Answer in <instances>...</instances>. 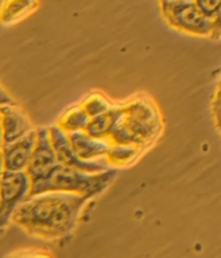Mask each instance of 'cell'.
<instances>
[{
	"label": "cell",
	"mask_w": 221,
	"mask_h": 258,
	"mask_svg": "<svg viewBox=\"0 0 221 258\" xmlns=\"http://www.w3.org/2000/svg\"><path fill=\"white\" fill-rule=\"evenodd\" d=\"M172 2H174V0H159L160 6H161V9H162V8H164L165 6L169 5L170 3H172Z\"/></svg>",
	"instance_id": "cell-17"
},
{
	"label": "cell",
	"mask_w": 221,
	"mask_h": 258,
	"mask_svg": "<svg viewBox=\"0 0 221 258\" xmlns=\"http://www.w3.org/2000/svg\"><path fill=\"white\" fill-rule=\"evenodd\" d=\"M116 176L117 171L114 170L89 173L59 164L48 180L32 187L29 198L49 191H65L78 194L87 197L88 199H92L103 194Z\"/></svg>",
	"instance_id": "cell-2"
},
{
	"label": "cell",
	"mask_w": 221,
	"mask_h": 258,
	"mask_svg": "<svg viewBox=\"0 0 221 258\" xmlns=\"http://www.w3.org/2000/svg\"><path fill=\"white\" fill-rule=\"evenodd\" d=\"M49 130L53 147H54L57 160L60 164L89 173H100L108 170L107 163L105 161L83 160L76 154L67 133L62 127L54 125L50 127Z\"/></svg>",
	"instance_id": "cell-6"
},
{
	"label": "cell",
	"mask_w": 221,
	"mask_h": 258,
	"mask_svg": "<svg viewBox=\"0 0 221 258\" xmlns=\"http://www.w3.org/2000/svg\"><path fill=\"white\" fill-rule=\"evenodd\" d=\"M3 117V144L12 143L32 131L27 117L11 105L2 106Z\"/></svg>",
	"instance_id": "cell-8"
},
{
	"label": "cell",
	"mask_w": 221,
	"mask_h": 258,
	"mask_svg": "<svg viewBox=\"0 0 221 258\" xmlns=\"http://www.w3.org/2000/svg\"><path fill=\"white\" fill-rule=\"evenodd\" d=\"M49 128L37 130V142L26 172L32 180V187L48 180L59 166Z\"/></svg>",
	"instance_id": "cell-5"
},
{
	"label": "cell",
	"mask_w": 221,
	"mask_h": 258,
	"mask_svg": "<svg viewBox=\"0 0 221 258\" xmlns=\"http://www.w3.org/2000/svg\"><path fill=\"white\" fill-rule=\"evenodd\" d=\"M121 117V110L109 109L101 115L91 118L85 131L92 138L102 140L113 132Z\"/></svg>",
	"instance_id": "cell-10"
},
{
	"label": "cell",
	"mask_w": 221,
	"mask_h": 258,
	"mask_svg": "<svg viewBox=\"0 0 221 258\" xmlns=\"http://www.w3.org/2000/svg\"><path fill=\"white\" fill-rule=\"evenodd\" d=\"M82 107L85 108V110L91 118L109 110V105L106 102L105 98L98 97L97 95L89 97L88 100H86V102L83 103Z\"/></svg>",
	"instance_id": "cell-13"
},
{
	"label": "cell",
	"mask_w": 221,
	"mask_h": 258,
	"mask_svg": "<svg viewBox=\"0 0 221 258\" xmlns=\"http://www.w3.org/2000/svg\"><path fill=\"white\" fill-rule=\"evenodd\" d=\"M38 6V0H5L2 8L4 23H10L26 17Z\"/></svg>",
	"instance_id": "cell-11"
},
{
	"label": "cell",
	"mask_w": 221,
	"mask_h": 258,
	"mask_svg": "<svg viewBox=\"0 0 221 258\" xmlns=\"http://www.w3.org/2000/svg\"><path fill=\"white\" fill-rule=\"evenodd\" d=\"M188 2H194V0H188Z\"/></svg>",
	"instance_id": "cell-18"
},
{
	"label": "cell",
	"mask_w": 221,
	"mask_h": 258,
	"mask_svg": "<svg viewBox=\"0 0 221 258\" xmlns=\"http://www.w3.org/2000/svg\"><path fill=\"white\" fill-rule=\"evenodd\" d=\"M37 142V130H32L12 143L3 144L4 170L26 171Z\"/></svg>",
	"instance_id": "cell-7"
},
{
	"label": "cell",
	"mask_w": 221,
	"mask_h": 258,
	"mask_svg": "<svg viewBox=\"0 0 221 258\" xmlns=\"http://www.w3.org/2000/svg\"><path fill=\"white\" fill-rule=\"evenodd\" d=\"M73 150L83 160H92L94 158L108 155L110 149L104 142L94 139L86 131L67 133Z\"/></svg>",
	"instance_id": "cell-9"
},
{
	"label": "cell",
	"mask_w": 221,
	"mask_h": 258,
	"mask_svg": "<svg viewBox=\"0 0 221 258\" xmlns=\"http://www.w3.org/2000/svg\"><path fill=\"white\" fill-rule=\"evenodd\" d=\"M194 2L199 6L203 13L211 19L221 5V0H194Z\"/></svg>",
	"instance_id": "cell-15"
},
{
	"label": "cell",
	"mask_w": 221,
	"mask_h": 258,
	"mask_svg": "<svg viewBox=\"0 0 221 258\" xmlns=\"http://www.w3.org/2000/svg\"><path fill=\"white\" fill-rule=\"evenodd\" d=\"M85 196L65 191H49L30 197L15 210L12 221L33 236L55 239L75 228Z\"/></svg>",
	"instance_id": "cell-1"
},
{
	"label": "cell",
	"mask_w": 221,
	"mask_h": 258,
	"mask_svg": "<svg viewBox=\"0 0 221 258\" xmlns=\"http://www.w3.org/2000/svg\"><path fill=\"white\" fill-rule=\"evenodd\" d=\"M161 10L167 23L180 32L195 36H211L214 28L212 19L204 14L195 2L174 0Z\"/></svg>",
	"instance_id": "cell-3"
},
{
	"label": "cell",
	"mask_w": 221,
	"mask_h": 258,
	"mask_svg": "<svg viewBox=\"0 0 221 258\" xmlns=\"http://www.w3.org/2000/svg\"><path fill=\"white\" fill-rule=\"evenodd\" d=\"M212 25H214V28H212L210 37L215 38V39L221 38V5L218 8L214 17H212Z\"/></svg>",
	"instance_id": "cell-16"
},
{
	"label": "cell",
	"mask_w": 221,
	"mask_h": 258,
	"mask_svg": "<svg viewBox=\"0 0 221 258\" xmlns=\"http://www.w3.org/2000/svg\"><path fill=\"white\" fill-rule=\"evenodd\" d=\"M91 117L82 106H76L64 113L59 120V127H62L66 133L77 131H85Z\"/></svg>",
	"instance_id": "cell-12"
},
{
	"label": "cell",
	"mask_w": 221,
	"mask_h": 258,
	"mask_svg": "<svg viewBox=\"0 0 221 258\" xmlns=\"http://www.w3.org/2000/svg\"><path fill=\"white\" fill-rule=\"evenodd\" d=\"M212 113H214L216 126L221 134V81L218 83L214 102H212Z\"/></svg>",
	"instance_id": "cell-14"
},
{
	"label": "cell",
	"mask_w": 221,
	"mask_h": 258,
	"mask_svg": "<svg viewBox=\"0 0 221 258\" xmlns=\"http://www.w3.org/2000/svg\"><path fill=\"white\" fill-rule=\"evenodd\" d=\"M32 191V180L26 171L3 170L0 226L4 229L15 210L25 202Z\"/></svg>",
	"instance_id": "cell-4"
}]
</instances>
